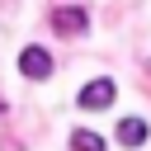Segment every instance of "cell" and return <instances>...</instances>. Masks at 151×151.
<instances>
[{"mask_svg": "<svg viewBox=\"0 0 151 151\" xmlns=\"http://www.w3.org/2000/svg\"><path fill=\"white\" fill-rule=\"evenodd\" d=\"M52 28H57L61 38H80V33L90 28V14H85L80 5H66V9H57V14H52Z\"/></svg>", "mask_w": 151, "mask_h": 151, "instance_id": "1", "label": "cell"}, {"mask_svg": "<svg viewBox=\"0 0 151 151\" xmlns=\"http://www.w3.org/2000/svg\"><path fill=\"white\" fill-rule=\"evenodd\" d=\"M19 71H24L28 80H47V76H52V57H47L42 47H24V52H19Z\"/></svg>", "mask_w": 151, "mask_h": 151, "instance_id": "2", "label": "cell"}, {"mask_svg": "<svg viewBox=\"0 0 151 151\" xmlns=\"http://www.w3.org/2000/svg\"><path fill=\"white\" fill-rule=\"evenodd\" d=\"M113 94H118V85H113V80H90V85L80 90V109H109V104H113Z\"/></svg>", "mask_w": 151, "mask_h": 151, "instance_id": "3", "label": "cell"}, {"mask_svg": "<svg viewBox=\"0 0 151 151\" xmlns=\"http://www.w3.org/2000/svg\"><path fill=\"white\" fill-rule=\"evenodd\" d=\"M146 132H151L146 118H123V123H118V142H123V146H142Z\"/></svg>", "mask_w": 151, "mask_h": 151, "instance_id": "4", "label": "cell"}, {"mask_svg": "<svg viewBox=\"0 0 151 151\" xmlns=\"http://www.w3.org/2000/svg\"><path fill=\"white\" fill-rule=\"evenodd\" d=\"M71 151H104V137H94L90 127H76L71 132Z\"/></svg>", "mask_w": 151, "mask_h": 151, "instance_id": "5", "label": "cell"}, {"mask_svg": "<svg viewBox=\"0 0 151 151\" xmlns=\"http://www.w3.org/2000/svg\"><path fill=\"white\" fill-rule=\"evenodd\" d=\"M0 113H5V99H0Z\"/></svg>", "mask_w": 151, "mask_h": 151, "instance_id": "6", "label": "cell"}]
</instances>
